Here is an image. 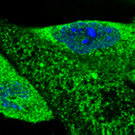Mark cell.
<instances>
[{
    "instance_id": "6da1fadb",
    "label": "cell",
    "mask_w": 135,
    "mask_h": 135,
    "mask_svg": "<svg viewBox=\"0 0 135 135\" xmlns=\"http://www.w3.org/2000/svg\"><path fill=\"white\" fill-rule=\"evenodd\" d=\"M0 48L73 134H87L106 107L135 94V18L47 26L0 21Z\"/></svg>"
},
{
    "instance_id": "7a4b0ae2",
    "label": "cell",
    "mask_w": 135,
    "mask_h": 135,
    "mask_svg": "<svg viewBox=\"0 0 135 135\" xmlns=\"http://www.w3.org/2000/svg\"><path fill=\"white\" fill-rule=\"evenodd\" d=\"M0 114L32 124L51 120L53 111L31 80L0 52Z\"/></svg>"
}]
</instances>
